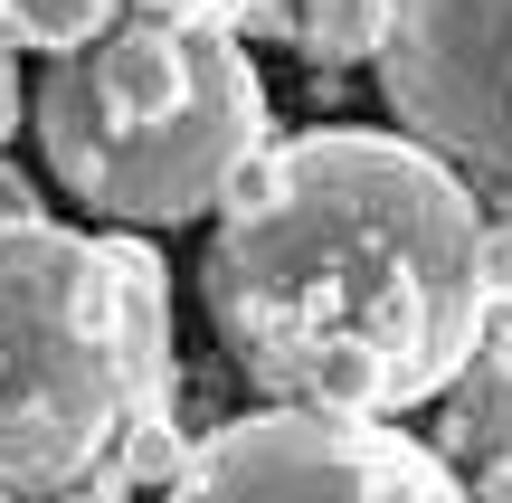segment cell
<instances>
[{"mask_svg": "<svg viewBox=\"0 0 512 503\" xmlns=\"http://www.w3.org/2000/svg\"><path fill=\"white\" fill-rule=\"evenodd\" d=\"M38 152L76 209L114 228H190L266 143V86L247 38L190 19H114L105 38L48 57L38 76Z\"/></svg>", "mask_w": 512, "mask_h": 503, "instance_id": "3957f363", "label": "cell"}, {"mask_svg": "<svg viewBox=\"0 0 512 503\" xmlns=\"http://www.w3.org/2000/svg\"><path fill=\"white\" fill-rule=\"evenodd\" d=\"M162 503H465V485L418 437H389V418L256 409L200 437Z\"/></svg>", "mask_w": 512, "mask_h": 503, "instance_id": "277c9868", "label": "cell"}, {"mask_svg": "<svg viewBox=\"0 0 512 503\" xmlns=\"http://www.w3.org/2000/svg\"><path fill=\"white\" fill-rule=\"evenodd\" d=\"M465 503H475V494H465Z\"/></svg>", "mask_w": 512, "mask_h": 503, "instance_id": "5bb4252c", "label": "cell"}, {"mask_svg": "<svg viewBox=\"0 0 512 503\" xmlns=\"http://www.w3.org/2000/svg\"><path fill=\"white\" fill-rule=\"evenodd\" d=\"M484 200L408 133L256 143L209 228V323L275 409L408 418L484 352Z\"/></svg>", "mask_w": 512, "mask_h": 503, "instance_id": "6da1fadb", "label": "cell"}, {"mask_svg": "<svg viewBox=\"0 0 512 503\" xmlns=\"http://www.w3.org/2000/svg\"><path fill=\"white\" fill-rule=\"evenodd\" d=\"M133 0H0V29H10V48H86V38H105L114 19H124Z\"/></svg>", "mask_w": 512, "mask_h": 503, "instance_id": "ba28073f", "label": "cell"}, {"mask_svg": "<svg viewBox=\"0 0 512 503\" xmlns=\"http://www.w3.org/2000/svg\"><path fill=\"white\" fill-rule=\"evenodd\" d=\"M10 29H0V143H10V124H19V67H10Z\"/></svg>", "mask_w": 512, "mask_h": 503, "instance_id": "30bf717a", "label": "cell"}, {"mask_svg": "<svg viewBox=\"0 0 512 503\" xmlns=\"http://www.w3.org/2000/svg\"><path fill=\"white\" fill-rule=\"evenodd\" d=\"M0 219H38V200H29V181H19L10 162H0Z\"/></svg>", "mask_w": 512, "mask_h": 503, "instance_id": "8fae6325", "label": "cell"}, {"mask_svg": "<svg viewBox=\"0 0 512 503\" xmlns=\"http://www.w3.org/2000/svg\"><path fill=\"white\" fill-rule=\"evenodd\" d=\"M380 95L418 152L512 200V0H389Z\"/></svg>", "mask_w": 512, "mask_h": 503, "instance_id": "5b68a950", "label": "cell"}, {"mask_svg": "<svg viewBox=\"0 0 512 503\" xmlns=\"http://www.w3.org/2000/svg\"><path fill=\"white\" fill-rule=\"evenodd\" d=\"M143 418H171V276L143 228L0 219V494L76 503L124 485Z\"/></svg>", "mask_w": 512, "mask_h": 503, "instance_id": "7a4b0ae2", "label": "cell"}, {"mask_svg": "<svg viewBox=\"0 0 512 503\" xmlns=\"http://www.w3.org/2000/svg\"><path fill=\"white\" fill-rule=\"evenodd\" d=\"M484 352L512 361V304H494V314H484Z\"/></svg>", "mask_w": 512, "mask_h": 503, "instance_id": "4fadbf2b", "label": "cell"}, {"mask_svg": "<svg viewBox=\"0 0 512 503\" xmlns=\"http://www.w3.org/2000/svg\"><path fill=\"white\" fill-rule=\"evenodd\" d=\"M475 503H512V456H494V466H484V485H475Z\"/></svg>", "mask_w": 512, "mask_h": 503, "instance_id": "7c38bea8", "label": "cell"}, {"mask_svg": "<svg viewBox=\"0 0 512 503\" xmlns=\"http://www.w3.org/2000/svg\"><path fill=\"white\" fill-rule=\"evenodd\" d=\"M475 276H484V304H512V219H484Z\"/></svg>", "mask_w": 512, "mask_h": 503, "instance_id": "9c48e42d", "label": "cell"}, {"mask_svg": "<svg viewBox=\"0 0 512 503\" xmlns=\"http://www.w3.org/2000/svg\"><path fill=\"white\" fill-rule=\"evenodd\" d=\"M446 447L456 456H512V361L503 352H475L446 390Z\"/></svg>", "mask_w": 512, "mask_h": 503, "instance_id": "8992f818", "label": "cell"}, {"mask_svg": "<svg viewBox=\"0 0 512 503\" xmlns=\"http://www.w3.org/2000/svg\"><path fill=\"white\" fill-rule=\"evenodd\" d=\"M0 503H10V494H0Z\"/></svg>", "mask_w": 512, "mask_h": 503, "instance_id": "9a60e30c", "label": "cell"}, {"mask_svg": "<svg viewBox=\"0 0 512 503\" xmlns=\"http://www.w3.org/2000/svg\"><path fill=\"white\" fill-rule=\"evenodd\" d=\"M389 38V0H294V48L313 67H361Z\"/></svg>", "mask_w": 512, "mask_h": 503, "instance_id": "52a82bcc", "label": "cell"}]
</instances>
